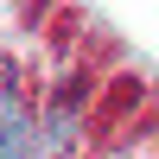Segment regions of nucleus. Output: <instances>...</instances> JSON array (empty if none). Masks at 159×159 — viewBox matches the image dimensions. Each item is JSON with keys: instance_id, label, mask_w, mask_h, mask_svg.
<instances>
[{"instance_id": "1", "label": "nucleus", "mask_w": 159, "mask_h": 159, "mask_svg": "<svg viewBox=\"0 0 159 159\" xmlns=\"http://www.w3.org/2000/svg\"><path fill=\"white\" fill-rule=\"evenodd\" d=\"M38 147H45V140H32V147H25V153H19V159H38Z\"/></svg>"}]
</instances>
